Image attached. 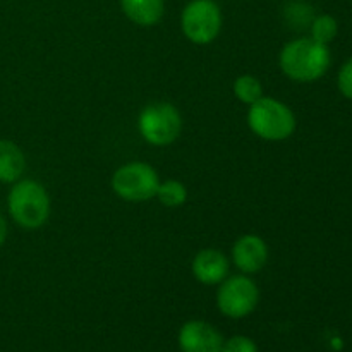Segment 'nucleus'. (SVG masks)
I'll list each match as a JSON object with an SVG mask.
<instances>
[{
  "mask_svg": "<svg viewBox=\"0 0 352 352\" xmlns=\"http://www.w3.org/2000/svg\"><path fill=\"white\" fill-rule=\"evenodd\" d=\"M329 65V47L318 43L313 38H299L291 41L280 52V69L294 81H316L325 74Z\"/></svg>",
  "mask_w": 352,
  "mask_h": 352,
  "instance_id": "f257e3e1",
  "label": "nucleus"
},
{
  "mask_svg": "<svg viewBox=\"0 0 352 352\" xmlns=\"http://www.w3.org/2000/svg\"><path fill=\"white\" fill-rule=\"evenodd\" d=\"M248 124L258 138L267 141L287 140L296 129V117L287 105L275 98L261 96L251 103Z\"/></svg>",
  "mask_w": 352,
  "mask_h": 352,
  "instance_id": "f03ea898",
  "label": "nucleus"
},
{
  "mask_svg": "<svg viewBox=\"0 0 352 352\" xmlns=\"http://www.w3.org/2000/svg\"><path fill=\"white\" fill-rule=\"evenodd\" d=\"M9 212L24 229H38L50 215V198L38 182L21 181L9 192Z\"/></svg>",
  "mask_w": 352,
  "mask_h": 352,
  "instance_id": "7ed1b4c3",
  "label": "nucleus"
},
{
  "mask_svg": "<svg viewBox=\"0 0 352 352\" xmlns=\"http://www.w3.org/2000/svg\"><path fill=\"white\" fill-rule=\"evenodd\" d=\"M160 179L153 167L143 162L126 164L116 170L112 188L126 201H146L157 196Z\"/></svg>",
  "mask_w": 352,
  "mask_h": 352,
  "instance_id": "20e7f679",
  "label": "nucleus"
},
{
  "mask_svg": "<svg viewBox=\"0 0 352 352\" xmlns=\"http://www.w3.org/2000/svg\"><path fill=\"white\" fill-rule=\"evenodd\" d=\"M181 113L172 103H151L140 116L141 136L155 146L174 143L181 134Z\"/></svg>",
  "mask_w": 352,
  "mask_h": 352,
  "instance_id": "39448f33",
  "label": "nucleus"
},
{
  "mask_svg": "<svg viewBox=\"0 0 352 352\" xmlns=\"http://www.w3.org/2000/svg\"><path fill=\"white\" fill-rule=\"evenodd\" d=\"M222 16L213 0H192L182 12V31L196 45L212 43L220 33Z\"/></svg>",
  "mask_w": 352,
  "mask_h": 352,
  "instance_id": "423d86ee",
  "label": "nucleus"
},
{
  "mask_svg": "<svg viewBox=\"0 0 352 352\" xmlns=\"http://www.w3.org/2000/svg\"><path fill=\"white\" fill-rule=\"evenodd\" d=\"M260 301V291L251 278L244 275L230 277L220 285L217 305L229 318H244L254 311Z\"/></svg>",
  "mask_w": 352,
  "mask_h": 352,
  "instance_id": "0eeeda50",
  "label": "nucleus"
},
{
  "mask_svg": "<svg viewBox=\"0 0 352 352\" xmlns=\"http://www.w3.org/2000/svg\"><path fill=\"white\" fill-rule=\"evenodd\" d=\"M182 352H222L223 339L217 329L205 322H188L179 332Z\"/></svg>",
  "mask_w": 352,
  "mask_h": 352,
  "instance_id": "6e6552de",
  "label": "nucleus"
},
{
  "mask_svg": "<svg viewBox=\"0 0 352 352\" xmlns=\"http://www.w3.org/2000/svg\"><path fill=\"white\" fill-rule=\"evenodd\" d=\"M232 260L244 274H256L268 260V248L261 237L248 234L236 241L232 248Z\"/></svg>",
  "mask_w": 352,
  "mask_h": 352,
  "instance_id": "1a4fd4ad",
  "label": "nucleus"
},
{
  "mask_svg": "<svg viewBox=\"0 0 352 352\" xmlns=\"http://www.w3.org/2000/svg\"><path fill=\"white\" fill-rule=\"evenodd\" d=\"M192 274L205 285L220 284L229 274V260L217 250H203L192 260Z\"/></svg>",
  "mask_w": 352,
  "mask_h": 352,
  "instance_id": "9d476101",
  "label": "nucleus"
},
{
  "mask_svg": "<svg viewBox=\"0 0 352 352\" xmlns=\"http://www.w3.org/2000/svg\"><path fill=\"white\" fill-rule=\"evenodd\" d=\"M124 14L140 26H153L164 16V0H120Z\"/></svg>",
  "mask_w": 352,
  "mask_h": 352,
  "instance_id": "9b49d317",
  "label": "nucleus"
},
{
  "mask_svg": "<svg viewBox=\"0 0 352 352\" xmlns=\"http://www.w3.org/2000/svg\"><path fill=\"white\" fill-rule=\"evenodd\" d=\"M26 168V160L17 144L0 140V181L16 182Z\"/></svg>",
  "mask_w": 352,
  "mask_h": 352,
  "instance_id": "f8f14e48",
  "label": "nucleus"
},
{
  "mask_svg": "<svg viewBox=\"0 0 352 352\" xmlns=\"http://www.w3.org/2000/svg\"><path fill=\"white\" fill-rule=\"evenodd\" d=\"M234 95L243 103L251 105L263 96V89H261L260 81L254 76L243 74L234 81Z\"/></svg>",
  "mask_w": 352,
  "mask_h": 352,
  "instance_id": "ddd939ff",
  "label": "nucleus"
},
{
  "mask_svg": "<svg viewBox=\"0 0 352 352\" xmlns=\"http://www.w3.org/2000/svg\"><path fill=\"white\" fill-rule=\"evenodd\" d=\"M157 196L162 205L175 208V206H182L188 201V189L179 181H165L158 186Z\"/></svg>",
  "mask_w": 352,
  "mask_h": 352,
  "instance_id": "4468645a",
  "label": "nucleus"
},
{
  "mask_svg": "<svg viewBox=\"0 0 352 352\" xmlns=\"http://www.w3.org/2000/svg\"><path fill=\"white\" fill-rule=\"evenodd\" d=\"M313 40L322 45H329L337 36V21L329 14L316 17L311 24Z\"/></svg>",
  "mask_w": 352,
  "mask_h": 352,
  "instance_id": "2eb2a0df",
  "label": "nucleus"
},
{
  "mask_svg": "<svg viewBox=\"0 0 352 352\" xmlns=\"http://www.w3.org/2000/svg\"><path fill=\"white\" fill-rule=\"evenodd\" d=\"M222 352H258L256 344L243 336H236L223 342Z\"/></svg>",
  "mask_w": 352,
  "mask_h": 352,
  "instance_id": "dca6fc26",
  "label": "nucleus"
},
{
  "mask_svg": "<svg viewBox=\"0 0 352 352\" xmlns=\"http://www.w3.org/2000/svg\"><path fill=\"white\" fill-rule=\"evenodd\" d=\"M339 89L346 98L352 100V58L342 65L339 72Z\"/></svg>",
  "mask_w": 352,
  "mask_h": 352,
  "instance_id": "f3484780",
  "label": "nucleus"
},
{
  "mask_svg": "<svg viewBox=\"0 0 352 352\" xmlns=\"http://www.w3.org/2000/svg\"><path fill=\"white\" fill-rule=\"evenodd\" d=\"M6 237H7V223L3 220V217L0 215V246L6 243Z\"/></svg>",
  "mask_w": 352,
  "mask_h": 352,
  "instance_id": "a211bd4d",
  "label": "nucleus"
}]
</instances>
